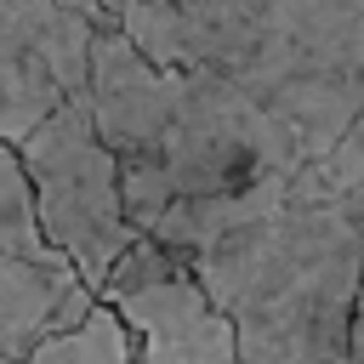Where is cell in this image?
<instances>
[{
    "label": "cell",
    "instance_id": "cell-7",
    "mask_svg": "<svg viewBox=\"0 0 364 364\" xmlns=\"http://www.w3.org/2000/svg\"><path fill=\"white\" fill-rule=\"evenodd\" d=\"M17 364H136V341H131V324L114 313V301L97 296L85 318H74L68 330H51Z\"/></svg>",
    "mask_w": 364,
    "mask_h": 364
},
{
    "label": "cell",
    "instance_id": "cell-5",
    "mask_svg": "<svg viewBox=\"0 0 364 364\" xmlns=\"http://www.w3.org/2000/svg\"><path fill=\"white\" fill-rule=\"evenodd\" d=\"M102 0H0V136L23 142L68 97H91Z\"/></svg>",
    "mask_w": 364,
    "mask_h": 364
},
{
    "label": "cell",
    "instance_id": "cell-9",
    "mask_svg": "<svg viewBox=\"0 0 364 364\" xmlns=\"http://www.w3.org/2000/svg\"><path fill=\"white\" fill-rule=\"evenodd\" d=\"M353 358L364 364V296H358V313H353Z\"/></svg>",
    "mask_w": 364,
    "mask_h": 364
},
{
    "label": "cell",
    "instance_id": "cell-1",
    "mask_svg": "<svg viewBox=\"0 0 364 364\" xmlns=\"http://www.w3.org/2000/svg\"><path fill=\"white\" fill-rule=\"evenodd\" d=\"M91 108L131 222L228 199L364 119V0H102Z\"/></svg>",
    "mask_w": 364,
    "mask_h": 364
},
{
    "label": "cell",
    "instance_id": "cell-8",
    "mask_svg": "<svg viewBox=\"0 0 364 364\" xmlns=\"http://www.w3.org/2000/svg\"><path fill=\"white\" fill-rule=\"evenodd\" d=\"M0 250L28 256V262H68L46 228H40V205H34V182L17 159V148L0 136Z\"/></svg>",
    "mask_w": 364,
    "mask_h": 364
},
{
    "label": "cell",
    "instance_id": "cell-3",
    "mask_svg": "<svg viewBox=\"0 0 364 364\" xmlns=\"http://www.w3.org/2000/svg\"><path fill=\"white\" fill-rule=\"evenodd\" d=\"M11 148L34 182L46 239L74 262V273L91 290H102V279L142 239V228L131 222L125 176H119V159L97 125L91 97H68Z\"/></svg>",
    "mask_w": 364,
    "mask_h": 364
},
{
    "label": "cell",
    "instance_id": "cell-10",
    "mask_svg": "<svg viewBox=\"0 0 364 364\" xmlns=\"http://www.w3.org/2000/svg\"><path fill=\"white\" fill-rule=\"evenodd\" d=\"M353 364H358V358H353Z\"/></svg>",
    "mask_w": 364,
    "mask_h": 364
},
{
    "label": "cell",
    "instance_id": "cell-2",
    "mask_svg": "<svg viewBox=\"0 0 364 364\" xmlns=\"http://www.w3.org/2000/svg\"><path fill=\"white\" fill-rule=\"evenodd\" d=\"M142 233L193 262L239 330V364H353L364 296V119L318 159L228 199H182Z\"/></svg>",
    "mask_w": 364,
    "mask_h": 364
},
{
    "label": "cell",
    "instance_id": "cell-6",
    "mask_svg": "<svg viewBox=\"0 0 364 364\" xmlns=\"http://www.w3.org/2000/svg\"><path fill=\"white\" fill-rule=\"evenodd\" d=\"M97 290L74 273V262H28L0 250V364H17L51 330L85 318Z\"/></svg>",
    "mask_w": 364,
    "mask_h": 364
},
{
    "label": "cell",
    "instance_id": "cell-4",
    "mask_svg": "<svg viewBox=\"0 0 364 364\" xmlns=\"http://www.w3.org/2000/svg\"><path fill=\"white\" fill-rule=\"evenodd\" d=\"M131 324L136 364H239V330L188 256L142 233L97 290Z\"/></svg>",
    "mask_w": 364,
    "mask_h": 364
}]
</instances>
